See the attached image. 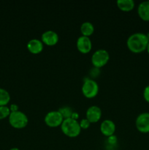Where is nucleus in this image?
<instances>
[{"mask_svg": "<svg viewBox=\"0 0 149 150\" xmlns=\"http://www.w3.org/2000/svg\"><path fill=\"white\" fill-rule=\"evenodd\" d=\"M146 34L143 32H135L129 36L127 45L129 49L133 53H141L146 50L148 44Z\"/></svg>", "mask_w": 149, "mask_h": 150, "instance_id": "obj_1", "label": "nucleus"}, {"mask_svg": "<svg viewBox=\"0 0 149 150\" xmlns=\"http://www.w3.org/2000/svg\"><path fill=\"white\" fill-rule=\"evenodd\" d=\"M61 131L67 136L74 138L78 136L81 131L79 122L72 118L64 120L61 125Z\"/></svg>", "mask_w": 149, "mask_h": 150, "instance_id": "obj_2", "label": "nucleus"}, {"mask_svg": "<svg viewBox=\"0 0 149 150\" xmlns=\"http://www.w3.org/2000/svg\"><path fill=\"white\" fill-rule=\"evenodd\" d=\"M8 120L10 125L17 129L23 128L27 125L29 122V118L27 115L19 110L10 113Z\"/></svg>", "mask_w": 149, "mask_h": 150, "instance_id": "obj_3", "label": "nucleus"}, {"mask_svg": "<svg viewBox=\"0 0 149 150\" xmlns=\"http://www.w3.org/2000/svg\"><path fill=\"white\" fill-rule=\"evenodd\" d=\"M110 59V54L105 49H98L93 53L91 56L92 64L96 68L105 66Z\"/></svg>", "mask_w": 149, "mask_h": 150, "instance_id": "obj_4", "label": "nucleus"}, {"mask_svg": "<svg viewBox=\"0 0 149 150\" xmlns=\"http://www.w3.org/2000/svg\"><path fill=\"white\" fill-rule=\"evenodd\" d=\"M83 95L88 98H94L99 92V85L93 79H86L81 88Z\"/></svg>", "mask_w": 149, "mask_h": 150, "instance_id": "obj_5", "label": "nucleus"}, {"mask_svg": "<svg viewBox=\"0 0 149 150\" xmlns=\"http://www.w3.org/2000/svg\"><path fill=\"white\" fill-rule=\"evenodd\" d=\"M44 121L47 125L54 127L61 125L64 118L58 111H51L45 116Z\"/></svg>", "mask_w": 149, "mask_h": 150, "instance_id": "obj_6", "label": "nucleus"}, {"mask_svg": "<svg viewBox=\"0 0 149 150\" xmlns=\"http://www.w3.org/2000/svg\"><path fill=\"white\" fill-rule=\"evenodd\" d=\"M135 125L141 133H149V112L139 114L135 120Z\"/></svg>", "mask_w": 149, "mask_h": 150, "instance_id": "obj_7", "label": "nucleus"}, {"mask_svg": "<svg viewBox=\"0 0 149 150\" xmlns=\"http://www.w3.org/2000/svg\"><path fill=\"white\" fill-rule=\"evenodd\" d=\"M76 45L78 51L83 54H87L92 48V42L90 38L83 35L77 38Z\"/></svg>", "mask_w": 149, "mask_h": 150, "instance_id": "obj_8", "label": "nucleus"}, {"mask_svg": "<svg viewBox=\"0 0 149 150\" xmlns=\"http://www.w3.org/2000/svg\"><path fill=\"white\" fill-rule=\"evenodd\" d=\"M41 40L43 43L48 45H54L58 42V35L55 31L48 29L42 34Z\"/></svg>", "mask_w": 149, "mask_h": 150, "instance_id": "obj_9", "label": "nucleus"}, {"mask_svg": "<svg viewBox=\"0 0 149 150\" xmlns=\"http://www.w3.org/2000/svg\"><path fill=\"white\" fill-rule=\"evenodd\" d=\"M86 119L91 123H95L100 120L102 117V110L97 105H91L88 108L86 113Z\"/></svg>", "mask_w": 149, "mask_h": 150, "instance_id": "obj_10", "label": "nucleus"}, {"mask_svg": "<svg viewBox=\"0 0 149 150\" xmlns=\"http://www.w3.org/2000/svg\"><path fill=\"white\" fill-rule=\"evenodd\" d=\"M115 124L110 120H105L100 125V130L105 136H110L114 135L115 132Z\"/></svg>", "mask_w": 149, "mask_h": 150, "instance_id": "obj_11", "label": "nucleus"}, {"mask_svg": "<svg viewBox=\"0 0 149 150\" xmlns=\"http://www.w3.org/2000/svg\"><path fill=\"white\" fill-rule=\"evenodd\" d=\"M27 48L32 54H39L43 50V42L41 40L34 38L27 42Z\"/></svg>", "mask_w": 149, "mask_h": 150, "instance_id": "obj_12", "label": "nucleus"}, {"mask_svg": "<svg viewBox=\"0 0 149 150\" xmlns=\"http://www.w3.org/2000/svg\"><path fill=\"white\" fill-rule=\"evenodd\" d=\"M137 13L141 19L149 21V0L142 1L137 7Z\"/></svg>", "mask_w": 149, "mask_h": 150, "instance_id": "obj_13", "label": "nucleus"}, {"mask_svg": "<svg viewBox=\"0 0 149 150\" xmlns=\"http://www.w3.org/2000/svg\"><path fill=\"white\" fill-rule=\"evenodd\" d=\"M94 32V26L90 21H85L80 26V32L82 35L89 37Z\"/></svg>", "mask_w": 149, "mask_h": 150, "instance_id": "obj_14", "label": "nucleus"}, {"mask_svg": "<svg viewBox=\"0 0 149 150\" xmlns=\"http://www.w3.org/2000/svg\"><path fill=\"white\" fill-rule=\"evenodd\" d=\"M118 7L123 11H130L134 7V0H118L116 1Z\"/></svg>", "mask_w": 149, "mask_h": 150, "instance_id": "obj_15", "label": "nucleus"}, {"mask_svg": "<svg viewBox=\"0 0 149 150\" xmlns=\"http://www.w3.org/2000/svg\"><path fill=\"white\" fill-rule=\"evenodd\" d=\"M10 100V95L7 90L0 87V106L7 105Z\"/></svg>", "mask_w": 149, "mask_h": 150, "instance_id": "obj_16", "label": "nucleus"}, {"mask_svg": "<svg viewBox=\"0 0 149 150\" xmlns=\"http://www.w3.org/2000/svg\"><path fill=\"white\" fill-rule=\"evenodd\" d=\"M58 111H59L60 114H61V116L63 117L64 120L71 118L72 114L73 113L72 108L70 106H69V105H65V106L61 107Z\"/></svg>", "mask_w": 149, "mask_h": 150, "instance_id": "obj_17", "label": "nucleus"}, {"mask_svg": "<svg viewBox=\"0 0 149 150\" xmlns=\"http://www.w3.org/2000/svg\"><path fill=\"white\" fill-rule=\"evenodd\" d=\"M10 107L7 105H1L0 106V120H4V119L9 117L10 116Z\"/></svg>", "mask_w": 149, "mask_h": 150, "instance_id": "obj_18", "label": "nucleus"}, {"mask_svg": "<svg viewBox=\"0 0 149 150\" xmlns=\"http://www.w3.org/2000/svg\"><path fill=\"white\" fill-rule=\"evenodd\" d=\"M79 124H80V127H81V129H87L89 128V126H90L91 122H89V120H87L86 118H84V119H82V120H80Z\"/></svg>", "mask_w": 149, "mask_h": 150, "instance_id": "obj_19", "label": "nucleus"}, {"mask_svg": "<svg viewBox=\"0 0 149 150\" xmlns=\"http://www.w3.org/2000/svg\"><path fill=\"white\" fill-rule=\"evenodd\" d=\"M143 98L145 101L149 103V85L146 86L143 90Z\"/></svg>", "mask_w": 149, "mask_h": 150, "instance_id": "obj_20", "label": "nucleus"}, {"mask_svg": "<svg viewBox=\"0 0 149 150\" xmlns=\"http://www.w3.org/2000/svg\"><path fill=\"white\" fill-rule=\"evenodd\" d=\"M117 142V137L115 135H112L110 136H108V142H109L110 144H114L116 143Z\"/></svg>", "mask_w": 149, "mask_h": 150, "instance_id": "obj_21", "label": "nucleus"}, {"mask_svg": "<svg viewBox=\"0 0 149 150\" xmlns=\"http://www.w3.org/2000/svg\"><path fill=\"white\" fill-rule=\"evenodd\" d=\"M10 109L11 112H13V111H18V106L17 104H11L10 106Z\"/></svg>", "mask_w": 149, "mask_h": 150, "instance_id": "obj_22", "label": "nucleus"}, {"mask_svg": "<svg viewBox=\"0 0 149 150\" xmlns=\"http://www.w3.org/2000/svg\"><path fill=\"white\" fill-rule=\"evenodd\" d=\"M78 117H79V114H77V112H75V111H73L72 114L71 118L74 119V120H77V118H78Z\"/></svg>", "mask_w": 149, "mask_h": 150, "instance_id": "obj_23", "label": "nucleus"}, {"mask_svg": "<svg viewBox=\"0 0 149 150\" xmlns=\"http://www.w3.org/2000/svg\"><path fill=\"white\" fill-rule=\"evenodd\" d=\"M10 150H20V149L17 147H13V148H11Z\"/></svg>", "mask_w": 149, "mask_h": 150, "instance_id": "obj_24", "label": "nucleus"}, {"mask_svg": "<svg viewBox=\"0 0 149 150\" xmlns=\"http://www.w3.org/2000/svg\"><path fill=\"white\" fill-rule=\"evenodd\" d=\"M146 50H147L148 53L149 54V42H148V46H147V48H146Z\"/></svg>", "mask_w": 149, "mask_h": 150, "instance_id": "obj_25", "label": "nucleus"}, {"mask_svg": "<svg viewBox=\"0 0 149 150\" xmlns=\"http://www.w3.org/2000/svg\"><path fill=\"white\" fill-rule=\"evenodd\" d=\"M146 36H147V38H148V41H149V32H148L147 34H146Z\"/></svg>", "mask_w": 149, "mask_h": 150, "instance_id": "obj_26", "label": "nucleus"}]
</instances>
